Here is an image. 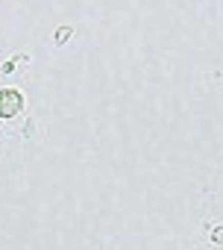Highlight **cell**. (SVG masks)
<instances>
[{"label":"cell","mask_w":223,"mask_h":250,"mask_svg":"<svg viewBox=\"0 0 223 250\" xmlns=\"http://www.w3.org/2000/svg\"><path fill=\"white\" fill-rule=\"evenodd\" d=\"M24 109V97L15 88H0V118H15Z\"/></svg>","instance_id":"1"},{"label":"cell","mask_w":223,"mask_h":250,"mask_svg":"<svg viewBox=\"0 0 223 250\" xmlns=\"http://www.w3.org/2000/svg\"><path fill=\"white\" fill-rule=\"evenodd\" d=\"M214 238H217V244H223V229H214Z\"/></svg>","instance_id":"2"}]
</instances>
